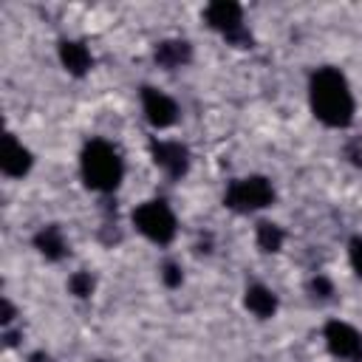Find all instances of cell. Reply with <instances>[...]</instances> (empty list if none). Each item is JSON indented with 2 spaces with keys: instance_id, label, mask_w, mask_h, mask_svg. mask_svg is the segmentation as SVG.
<instances>
[{
  "instance_id": "6da1fadb",
  "label": "cell",
  "mask_w": 362,
  "mask_h": 362,
  "mask_svg": "<svg viewBox=\"0 0 362 362\" xmlns=\"http://www.w3.org/2000/svg\"><path fill=\"white\" fill-rule=\"evenodd\" d=\"M311 110L328 127H348L354 119V96L337 68H320L311 76Z\"/></svg>"
},
{
  "instance_id": "7a4b0ae2",
  "label": "cell",
  "mask_w": 362,
  "mask_h": 362,
  "mask_svg": "<svg viewBox=\"0 0 362 362\" xmlns=\"http://www.w3.org/2000/svg\"><path fill=\"white\" fill-rule=\"evenodd\" d=\"M79 161H82V178H85V184L90 189L113 192L119 187L122 173H124L122 170V158H119V153L107 141H102V139L88 141Z\"/></svg>"
},
{
  "instance_id": "3957f363",
  "label": "cell",
  "mask_w": 362,
  "mask_h": 362,
  "mask_svg": "<svg viewBox=\"0 0 362 362\" xmlns=\"http://www.w3.org/2000/svg\"><path fill=\"white\" fill-rule=\"evenodd\" d=\"M274 201V189L263 175H249V178H238L229 184L223 204L235 212H255L263 209Z\"/></svg>"
},
{
  "instance_id": "277c9868",
  "label": "cell",
  "mask_w": 362,
  "mask_h": 362,
  "mask_svg": "<svg viewBox=\"0 0 362 362\" xmlns=\"http://www.w3.org/2000/svg\"><path fill=\"white\" fill-rule=\"evenodd\" d=\"M204 17L232 45H238V48H249L252 45V34L243 28V11H240L238 3H232V0H215V3L206 6Z\"/></svg>"
},
{
  "instance_id": "5b68a950",
  "label": "cell",
  "mask_w": 362,
  "mask_h": 362,
  "mask_svg": "<svg viewBox=\"0 0 362 362\" xmlns=\"http://www.w3.org/2000/svg\"><path fill=\"white\" fill-rule=\"evenodd\" d=\"M133 223L136 229L156 240V243H170L175 235V215L164 201H144L141 206L133 209Z\"/></svg>"
},
{
  "instance_id": "8992f818",
  "label": "cell",
  "mask_w": 362,
  "mask_h": 362,
  "mask_svg": "<svg viewBox=\"0 0 362 362\" xmlns=\"http://www.w3.org/2000/svg\"><path fill=\"white\" fill-rule=\"evenodd\" d=\"M325 342H328V351L334 356H339V359H348V362H359L362 359V337L348 322L331 320L325 325Z\"/></svg>"
},
{
  "instance_id": "52a82bcc",
  "label": "cell",
  "mask_w": 362,
  "mask_h": 362,
  "mask_svg": "<svg viewBox=\"0 0 362 362\" xmlns=\"http://www.w3.org/2000/svg\"><path fill=\"white\" fill-rule=\"evenodd\" d=\"M141 107H144V116L153 127H170L178 119L175 102L156 88H141Z\"/></svg>"
},
{
  "instance_id": "ba28073f",
  "label": "cell",
  "mask_w": 362,
  "mask_h": 362,
  "mask_svg": "<svg viewBox=\"0 0 362 362\" xmlns=\"http://www.w3.org/2000/svg\"><path fill=\"white\" fill-rule=\"evenodd\" d=\"M150 150H153V161H156L167 175L181 178V175L187 173V167H189V153H187L184 144H178V141H153Z\"/></svg>"
},
{
  "instance_id": "9c48e42d",
  "label": "cell",
  "mask_w": 362,
  "mask_h": 362,
  "mask_svg": "<svg viewBox=\"0 0 362 362\" xmlns=\"http://www.w3.org/2000/svg\"><path fill=\"white\" fill-rule=\"evenodd\" d=\"M31 161H34L31 153L11 133H6L3 136V150H0V170L11 178H23L31 170Z\"/></svg>"
},
{
  "instance_id": "30bf717a",
  "label": "cell",
  "mask_w": 362,
  "mask_h": 362,
  "mask_svg": "<svg viewBox=\"0 0 362 362\" xmlns=\"http://www.w3.org/2000/svg\"><path fill=\"white\" fill-rule=\"evenodd\" d=\"M153 57H156V62H158L161 68L173 71V68H181V65L189 62L192 48H189L187 40H164V42L156 45V54H153Z\"/></svg>"
},
{
  "instance_id": "8fae6325",
  "label": "cell",
  "mask_w": 362,
  "mask_h": 362,
  "mask_svg": "<svg viewBox=\"0 0 362 362\" xmlns=\"http://www.w3.org/2000/svg\"><path fill=\"white\" fill-rule=\"evenodd\" d=\"M59 59H62V65H65V71L68 74H74V76H82V74H88V68H90V51L82 45V42H74V40H62L59 42Z\"/></svg>"
},
{
  "instance_id": "7c38bea8",
  "label": "cell",
  "mask_w": 362,
  "mask_h": 362,
  "mask_svg": "<svg viewBox=\"0 0 362 362\" xmlns=\"http://www.w3.org/2000/svg\"><path fill=\"white\" fill-rule=\"evenodd\" d=\"M34 246H37L40 255L48 257V260H62V257L68 255V243H65L59 226H42V229L34 235Z\"/></svg>"
},
{
  "instance_id": "4fadbf2b",
  "label": "cell",
  "mask_w": 362,
  "mask_h": 362,
  "mask_svg": "<svg viewBox=\"0 0 362 362\" xmlns=\"http://www.w3.org/2000/svg\"><path fill=\"white\" fill-rule=\"evenodd\" d=\"M243 303H246V308H249L255 317H260V320H269V317L277 311V297H274L266 286H249Z\"/></svg>"
},
{
  "instance_id": "5bb4252c",
  "label": "cell",
  "mask_w": 362,
  "mask_h": 362,
  "mask_svg": "<svg viewBox=\"0 0 362 362\" xmlns=\"http://www.w3.org/2000/svg\"><path fill=\"white\" fill-rule=\"evenodd\" d=\"M257 246L263 252H277L283 246V229L277 223H269V221H260L257 223Z\"/></svg>"
},
{
  "instance_id": "9a60e30c",
  "label": "cell",
  "mask_w": 362,
  "mask_h": 362,
  "mask_svg": "<svg viewBox=\"0 0 362 362\" xmlns=\"http://www.w3.org/2000/svg\"><path fill=\"white\" fill-rule=\"evenodd\" d=\"M68 288H71V294H76V297H88V294L93 291V277H90L88 272H76V274L68 280Z\"/></svg>"
},
{
  "instance_id": "2e32d148",
  "label": "cell",
  "mask_w": 362,
  "mask_h": 362,
  "mask_svg": "<svg viewBox=\"0 0 362 362\" xmlns=\"http://www.w3.org/2000/svg\"><path fill=\"white\" fill-rule=\"evenodd\" d=\"M161 280L170 286V288H175L178 283H181V269H178V263H173V260H167L164 266H161Z\"/></svg>"
},
{
  "instance_id": "e0dca14e",
  "label": "cell",
  "mask_w": 362,
  "mask_h": 362,
  "mask_svg": "<svg viewBox=\"0 0 362 362\" xmlns=\"http://www.w3.org/2000/svg\"><path fill=\"white\" fill-rule=\"evenodd\" d=\"M348 255H351V266H354V272L362 277V238H351V243H348Z\"/></svg>"
},
{
  "instance_id": "ac0fdd59",
  "label": "cell",
  "mask_w": 362,
  "mask_h": 362,
  "mask_svg": "<svg viewBox=\"0 0 362 362\" xmlns=\"http://www.w3.org/2000/svg\"><path fill=\"white\" fill-rule=\"evenodd\" d=\"M311 291H314L317 297H328V294H331V283H328L325 277H314V280H311Z\"/></svg>"
},
{
  "instance_id": "d6986e66",
  "label": "cell",
  "mask_w": 362,
  "mask_h": 362,
  "mask_svg": "<svg viewBox=\"0 0 362 362\" xmlns=\"http://www.w3.org/2000/svg\"><path fill=\"white\" fill-rule=\"evenodd\" d=\"M11 317H14V308H11V303H8V300H3V317H0V320H3V325H8V322H11Z\"/></svg>"
},
{
  "instance_id": "ffe728a7",
  "label": "cell",
  "mask_w": 362,
  "mask_h": 362,
  "mask_svg": "<svg viewBox=\"0 0 362 362\" xmlns=\"http://www.w3.org/2000/svg\"><path fill=\"white\" fill-rule=\"evenodd\" d=\"M96 362H102V359H96Z\"/></svg>"
}]
</instances>
